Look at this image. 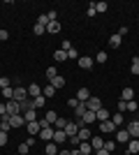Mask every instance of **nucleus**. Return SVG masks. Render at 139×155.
I'll return each instance as SVG.
<instances>
[{
	"label": "nucleus",
	"mask_w": 139,
	"mask_h": 155,
	"mask_svg": "<svg viewBox=\"0 0 139 155\" xmlns=\"http://www.w3.org/2000/svg\"><path fill=\"white\" fill-rule=\"evenodd\" d=\"M95 14H98V12H95V7H93V2H91V5H88V19H91V16H95Z\"/></svg>",
	"instance_id": "603ef678"
},
{
	"label": "nucleus",
	"mask_w": 139,
	"mask_h": 155,
	"mask_svg": "<svg viewBox=\"0 0 139 155\" xmlns=\"http://www.w3.org/2000/svg\"><path fill=\"white\" fill-rule=\"evenodd\" d=\"M2 116H9V114H7V102H0V118Z\"/></svg>",
	"instance_id": "de8ad7c7"
},
{
	"label": "nucleus",
	"mask_w": 139,
	"mask_h": 155,
	"mask_svg": "<svg viewBox=\"0 0 139 155\" xmlns=\"http://www.w3.org/2000/svg\"><path fill=\"white\" fill-rule=\"evenodd\" d=\"M130 72H132V74H139V56L132 58V67H130Z\"/></svg>",
	"instance_id": "4c0bfd02"
},
{
	"label": "nucleus",
	"mask_w": 139,
	"mask_h": 155,
	"mask_svg": "<svg viewBox=\"0 0 139 155\" xmlns=\"http://www.w3.org/2000/svg\"><path fill=\"white\" fill-rule=\"evenodd\" d=\"M79 150H81L84 155H93V153H95V150H93V146H91L88 141H81V143H79Z\"/></svg>",
	"instance_id": "5701e85b"
},
{
	"label": "nucleus",
	"mask_w": 139,
	"mask_h": 155,
	"mask_svg": "<svg viewBox=\"0 0 139 155\" xmlns=\"http://www.w3.org/2000/svg\"><path fill=\"white\" fill-rule=\"evenodd\" d=\"M86 111H88L86 102H79V104H77V109H74V118H79V120H81V118H84V114H86Z\"/></svg>",
	"instance_id": "ddd939ff"
},
{
	"label": "nucleus",
	"mask_w": 139,
	"mask_h": 155,
	"mask_svg": "<svg viewBox=\"0 0 139 155\" xmlns=\"http://www.w3.org/2000/svg\"><path fill=\"white\" fill-rule=\"evenodd\" d=\"M137 155H139V153H137Z\"/></svg>",
	"instance_id": "e2e57ef3"
},
{
	"label": "nucleus",
	"mask_w": 139,
	"mask_h": 155,
	"mask_svg": "<svg viewBox=\"0 0 139 155\" xmlns=\"http://www.w3.org/2000/svg\"><path fill=\"white\" fill-rule=\"evenodd\" d=\"M65 141H67L65 130H56V132H53V143H65Z\"/></svg>",
	"instance_id": "9b49d317"
},
{
	"label": "nucleus",
	"mask_w": 139,
	"mask_h": 155,
	"mask_svg": "<svg viewBox=\"0 0 139 155\" xmlns=\"http://www.w3.org/2000/svg\"><path fill=\"white\" fill-rule=\"evenodd\" d=\"M46 120H49V125H53V123H56V120H58V114H56V111H46Z\"/></svg>",
	"instance_id": "f704fd0d"
},
{
	"label": "nucleus",
	"mask_w": 139,
	"mask_h": 155,
	"mask_svg": "<svg viewBox=\"0 0 139 155\" xmlns=\"http://www.w3.org/2000/svg\"><path fill=\"white\" fill-rule=\"evenodd\" d=\"M77 63H79V67H81V70H91L95 60H93L91 56H79V60H77Z\"/></svg>",
	"instance_id": "423d86ee"
},
{
	"label": "nucleus",
	"mask_w": 139,
	"mask_h": 155,
	"mask_svg": "<svg viewBox=\"0 0 139 155\" xmlns=\"http://www.w3.org/2000/svg\"><path fill=\"white\" fill-rule=\"evenodd\" d=\"M46 155H58V143H53V141L46 143Z\"/></svg>",
	"instance_id": "7c9ffc66"
},
{
	"label": "nucleus",
	"mask_w": 139,
	"mask_h": 155,
	"mask_svg": "<svg viewBox=\"0 0 139 155\" xmlns=\"http://www.w3.org/2000/svg\"><path fill=\"white\" fill-rule=\"evenodd\" d=\"M26 97H28V88H21V86H16V88H14V97H12V100L21 102V100H26Z\"/></svg>",
	"instance_id": "0eeeda50"
},
{
	"label": "nucleus",
	"mask_w": 139,
	"mask_h": 155,
	"mask_svg": "<svg viewBox=\"0 0 139 155\" xmlns=\"http://www.w3.org/2000/svg\"><path fill=\"white\" fill-rule=\"evenodd\" d=\"M33 32H35V35H44L46 28H44V26H40V23H35V26H33Z\"/></svg>",
	"instance_id": "37998d69"
},
{
	"label": "nucleus",
	"mask_w": 139,
	"mask_h": 155,
	"mask_svg": "<svg viewBox=\"0 0 139 155\" xmlns=\"http://www.w3.org/2000/svg\"><path fill=\"white\" fill-rule=\"evenodd\" d=\"M95 60H98V63H107V51H100L98 56H95Z\"/></svg>",
	"instance_id": "49530a36"
},
{
	"label": "nucleus",
	"mask_w": 139,
	"mask_h": 155,
	"mask_svg": "<svg viewBox=\"0 0 139 155\" xmlns=\"http://www.w3.org/2000/svg\"><path fill=\"white\" fill-rule=\"evenodd\" d=\"M67 139H70V143H72V146H79V143H81L79 137H67Z\"/></svg>",
	"instance_id": "8fccbe9b"
},
{
	"label": "nucleus",
	"mask_w": 139,
	"mask_h": 155,
	"mask_svg": "<svg viewBox=\"0 0 139 155\" xmlns=\"http://www.w3.org/2000/svg\"><path fill=\"white\" fill-rule=\"evenodd\" d=\"M77 137H79L81 141H88L93 134H91V130H88V127H79V134H77Z\"/></svg>",
	"instance_id": "bb28decb"
},
{
	"label": "nucleus",
	"mask_w": 139,
	"mask_h": 155,
	"mask_svg": "<svg viewBox=\"0 0 139 155\" xmlns=\"http://www.w3.org/2000/svg\"><path fill=\"white\" fill-rule=\"evenodd\" d=\"M19 153H21V155H28V153H30V146H28L26 141H23V143H19Z\"/></svg>",
	"instance_id": "79ce46f5"
},
{
	"label": "nucleus",
	"mask_w": 139,
	"mask_h": 155,
	"mask_svg": "<svg viewBox=\"0 0 139 155\" xmlns=\"http://www.w3.org/2000/svg\"><path fill=\"white\" fill-rule=\"evenodd\" d=\"M46 16H49V21H58V14L53 12V9H51V12H49V14H46Z\"/></svg>",
	"instance_id": "864d4df0"
},
{
	"label": "nucleus",
	"mask_w": 139,
	"mask_h": 155,
	"mask_svg": "<svg viewBox=\"0 0 139 155\" xmlns=\"http://www.w3.org/2000/svg\"><path fill=\"white\" fill-rule=\"evenodd\" d=\"M67 60H79V51H77V49H70V51H67Z\"/></svg>",
	"instance_id": "e433bc0d"
},
{
	"label": "nucleus",
	"mask_w": 139,
	"mask_h": 155,
	"mask_svg": "<svg viewBox=\"0 0 139 155\" xmlns=\"http://www.w3.org/2000/svg\"><path fill=\"white\" fill-rule=\"evenodd\" d=\"M137 111H139V104H137Z\"/></svg>",
	"instance_id": "052dcab7"
},
{
	"label": "nucleus",
	"mask_w": 139,
	"mask_h": 155,
	"mask_svg": "<svg viewBox=\"0 0 139 155\" xmlns=\"http://www.w3.org/2000/svg\"><path fill=\"white\" fill-rule=\"evenodd\" d=\"M49 84H51L53 88L58 91V88H63V86H65V79H63V77H60V74H58V77H53L51 81H49Z\"/></svg>",
	"instance_id": "393cba45"
},
{
	"label": "nucleus",
	"mask_w": 139,
	"mask_h": 155,
	"mask_svg": "<svg viewBox=\"0 0 139 155\" xmlns=\"http://www.w3.org/2000/svg\"><path fill=\"white\" fill-rule=\"evenodd\" d=\"M9 84H12V81L7 77H0V91H2V88H9Z\"/></svg>",
	"instance_id": "a18cd8bd"
},
{
	"label": "nucleus",
	"mask_w": 139,
	"mask_h": 155,
	"mask_svg": "<svg viewBox=\"0 0 139 155\" xmlns=\"http://www.w3.org/2000/svg\"><path fill=\"white\" fill-rule=\"evenodd\" d=\"M86 107H88V111H98V109H102V102H100V97H91L86 102Z\"/></svg>",
	"instance_id": "9d476101"
},
{
	"label": "nucleus",
	"mask_w": 139,
	"mask_h": 155,
	"mask_svg": "<svg viewBox=\"0 0 139 155\" xmlns=\"http://www.w3.org/2000/svg\"><path fill=\"white\" fill-rule=\"evenodd\" d=\"M121 39H123V37H121L118 32L111 35V37H109V46H111V49H118V46H121Z\"/></svg>",
	"instance_id": "a878e982"
},
{
	"label": "nucleus",
	"mask_w": 139,
	"mask_h": 155,
	"mask_svg": "<svg viewBox=\"0 0 139 155\" xmlns=\"http://www.w3.org/2000/svg\"><path fill=\"white\" fill-rule=\"evenodd\" d=\"M127 153H130V155L139 153V139H130V141H127Z\"/></svg>",
	"instance_id": "4468645a"
},
{
	"label": "nucleus",
	"mask_w": 139,
	"mask_h": 155,
	"mask_svg": "<svg viewBox=\"0 0 139 155\" xmlns=\"http://www.w3.org/2000/svg\"><path fill=\"white\" fill-rule=\"evenodd\" d=\"M21 116H23L26 123H33V120H37V109H30V111H26V114H21Z\"/></svg>",
	"instance_id": "a211bd4d"
},
{
	"label": "nucleus",
	"mask_w": 139,
	"mask_h": 155,
	"mask_svg": "<svg viewBox=\"0 0 139 155\" xmlns=\"http://www.w3.org/2000/svg\"><path fill=\"white\" fill-rule=\"evenodd\" d=\"M125 111H137V102H134V100L125 102Z\"/></svg>",
	"instance_id": "c03bdc74"
},
{
	"label": "nucleus",
	"mask_w": 139,
	"mask_h": 155,
	"mask_svg": "<svg viewBox=\"0 0 139 155\" xmlns=\"http://www.w3.org/2000/svg\"><path fill=\"white\" fill-rule=\"evenodd\" d=\"M118 35L123 37V35H127V26H121V30H118Z\"/></svg>",
	"instance_id": "6e6d98bb"
},
{
	"label": "nucleus",
	"mask_w": 139,
	"mask_h": 155,
	"mask_svg": "<svg viewBox=\"0 0 139 155\" xmlns=\"http://www.w3.org/2000/svg\"><path fill=\"white\" fill-rule=\"evenodd\" d=\"M46 104V97L44 95H37V97H33V109H42Z\"/></svg>",
	"instance_id": "4be33fe9"
},
{
	"label": "nucleus",
	"mask_w": 139,
	"mask_h": 155,
	"mask_svg": "<svg viewBox=\"0 0 139 155\" xmlns=\"http://www.w3.org/2000/svg\"><path fill=\"white\" fill-rule=\"evenodd\" d=\"M77 104H79V100H77V97H72V100H67V107H70V109H77Z\"/></svg>",
	"instance_id": "09e8293b"
},
{
	"label": "nucleus",
	"mask_w": 139,
	"mask_h": 155,
	"mask_svg": "<svg viewBox=\"0 0 139 155\" xmlns=\"http://www.w3.org/2000/svg\"><path fill=\"white\" fill-rule=\"evenodd\" d=\"M104 150L107 153H114V150H116V139H107L104 141Z\"/></svg>",
	"instance_id": "473e14b6"
},
{
	"label": "nucleus",
	"mask_w": 139,
	"mask_h": 155,
	"mask_svg": "<svg viewBox=\"0 0 139 155\" xmlns=\"http://www.w3.org/2000/svg\"><path fill=\"white\" fill-rule=\"evenodd\" d=\"M121 100H123V102H130V100H134V91H132V88H123V93H121Z\"/></svg>",
	"instance_id": "412c9836"
},
{
	"label": "nucleus",
	"mask_w": 139,
	"mask_h": 155,
	"mask_svg": "<svg viewBox=\"0 0 139 155\" xmlns=\"http://www.w3.org/2000/svg\"><path fill=\"white\" fill-rule=\"evenodd\" d=\"M53 77H58V70H56V67H53V65H51V67H49V70H46V79H49V81H51Z\"/></svg>",
	"instance_id": "ea45409f"
},
{
	"label": "nucleus",
	"mask_w": 139,
	"mask_h": 155,
	"mask_svg": "<svg viewBox=\"0 0 139 155\" xmlns=\"http://www.w3.org/2000/svg\"><path fill=\"white\" fill-rule=\"evenodd\" d=\"M77 100H79V102H88V100H91L88 88H79V91H77Z\"/></svg>",
	"instance_id": "dca6fc26"
},
{
	"label": "nucleus",
	"mask_w": 139,
	"mask_h": 155,
	"mask_svg": "<svg viewBox=\"0 0 139 155\" xmlns=\"http://www.w3.org/2000/svg\"><path fill=\"white\" fill-rule=\"evenodd\" d=\"M53 60H56V63H65V60H67V53L63 51V49H56V53H53Z\"/></svg>",
	"instance_id": "b1692460"
},
{
	"label": "nucleus",
	"mask_w": 139,
	"mask_h": 155,
	"mask_svg": "<svg viewBox=\"0 0 139 155\" xmlns=\"http://www.w3.org/2000/svg\"><path fill=\"white\" fill-rule=\"evenodd\" d=\"M28 95H30V97H37V95H42V88H40L37 84L28 86Z\"/></svg>",
	"instance_id": "c85d7f7f"
},
{
	"label": "nucleus",
	"mask_w": 139,
	"mask_h": 155,
	"mask_svg": "<svg viewBox=\"0 0 139 155\" xmlns=\"http://www.w3.org/2000/svg\"><path fill=\"white\" fill-rule=\"evenodd\" d=\"M37 23H40V26H49V16H46V14H40V16H37Z\"/></svg>",
	"instance_id": "a19ab883"
},
{
	"label": "nucleus",
	"mask_w": 139,
	"mask_h": 155,
	"mask_svg": "<svg viewBox=\"0 0 139 155\" xmlns=\"http://www.w3.org/2000/svg\"><path fill=\"white\" fill-rule=\"evenodd\" d=\"M7 37H9V32H7V30H0V42H5Z\"/></svg>",
	"instance_id": "5fc2aeb1"
},
{
	"label": "nucleus",
	"mask_w": 139,
	"mask_h": 155,
	"mask_svg": "<svg viewBox=\"0 0 139 155\" xmlns=\"http://www.w3.org/2000/svg\"><path fill=\"white\" fill-rule=\"evenodd\" d=\"M53 132H56V130H53L51 125H49V127H42L37 137H40V139H44V141L49 143V141H53Z\"/></svg>",
	"instance_id": "20e7f679"
},
{
	"label": "nucleus",
	"mask_w": 139,
	"mask_h": 155,
	"mask_svg": "<svg viewBox=\"0 0 139 155\" xmlns=\"http://www.w3.org/2000/svg\"><path fill=\"white\" fill-rule=\"evenodd\" d=\"M93 7H95V12L104 14V12H107V7H109V5H107V2H93Z\"/></svg>",
	"instance_id": "c9c22d12"
},
{
	"label": "nucleus",
	"mask_w": 139,
	"mask_h": 155,
	"mask_svg": "<svg viewBox=\"0 0 139 155\" xmlns=\"http://www.w3.org/2000/svg\"><path fill=\"white\" fill-rule=\"evenodd\" d=\"M116 143H127L130 141V139H132V137H130V132H127V127L125 130H116Z\"/></svg>",
	"instance_id": "7ed1b4c3"
},
{
	"label": "nucleus",
	"mask_w": 139,
	"mask_h": 155,
	"mask_svg": "<svg viewBox=\"0 0 139 155\" xmlns=\"http://www.w3.org/2000/svg\"><path fill=\"white\" fill-rule=\"evenodd\" d=\"M65 125H67V120H65V118H58V120L53 123V130H65Z\"/></svg>",
	"instance_id": "58836bf2"
},
{
	"label": "nucleus",
	"mask_w": 139,
	"mask_h": 155,
	"mask_svg": "<svg viewBox=\"0 0 139 155\" xmlns=\"http://www.w3.org/2000/svg\"><path fill=\"white\" fill-rule=\"evenodd\" d=\"M19 107H21V114H26V111H30V109H33V100H21V102H19Z\"/></svg>",
	"instance_id": "cd10ccee"
},
{
	"label": "nucleus",
	"mask_w": 139,
	"mask_h": 155,
	"mask_svg": "<svg viewBox=\"0 0 139 155\" xmlns=\"http://www.w3.org/2000/svg\"><path fill=\"white\" fill-rule=\"evenodd\" d=\"M5 143H7V132L0 130V146H5Z\"/></svg>",
	"instance_id": "3c124183"
},
{
	"label": "nucleus",
	"mask_w": 139,
	"mask_h": 155,
	"mask_svg": "<svg viewBox=\"0 0 139 155\" xmlns=\"http://www.w3.org/2000/svg\"><path fill=\"white\" fill-rule=\"evenodd\" d=\"M42 95H44L46 100H49V97H53V95H56V88H53L51 84H49V86H44V88H42Z\"/></svg>",
	"instance_id": "c756f323"
},
{
	"label": "nucleus",
	"mask_w": 139,
	"mask_h": 155,
	"mask_svg": "<svg viewBox=\"0 0 139 155\" xmlns=\"http://www.w3.org/2000/svg\"><path fill=\"white\" fill-rule=\"evenodd\" d=\"M9 125L16 130V127H23V125H26V120H23V116H21V114H16V116H9Z\"/></svg>",
	"instance_id": "1a4fd4ad"
},
{
	"label": "nucleus",
	"mask_w": 139,
	"mask_h": 155,
	"mask_svg": "<svg viewBox=\"0 0 139 155\" xmlns=\"http://www.w3.org/2000/svg\"><path fill=\"white\" fill-rule=\"evenodd\" d=\"M127 132H130V137H132V139H137V137H139V120L127 123Z\"/></svg>",
	"instance_id": "f8f14e48"
},
{
	"label": "nucleus",
	"mask_w": 139,
	"mask_h": 155,
	"mask_svg": "<svg viewBox=\"0 0 139 155\" xmlns=\"http://www.w3.org/2000/svg\"><path fill=\"white\" fill-rule=\"evenodd\" d=\"M7 114L9 116H16V114H21V107L16 100H7Z\"/></svg>",
	"instance_id": "39448f33"
},
{
	"label": "nucleus",
	"mask_w": 139,
	"mask_h": 155,
	"mask_svg": "<svg viewBox=\"0 0 139 155\" xmlns=\"http://www.w3.org/2000/svg\"><path fill=\"white\" fill-rule=\"evenodd\" d=\"M60 21H49V26H46V32H51V35H56V32H60Z\"/></svg>",
	"instance_id": "f3484780"
},
{
	"label": "nucleus",
	"mask_w": 139,
	"mask_h": 155,
	"mask_svg": "<svg viewBox=\"0 0 139 155\" xmlns=\"http://www.w3.org/2000/svg\"><path fill=\"white\" fill-rule=\"evenodd\" d=\"M125 155H130V153H125Z\"/></svg>",
	"instance_id": "680f3d73"
},
{
	"label": "nucleus",
	"mask_w": 139,
	"mask_h": 155,
	"mask_svg": "<svg viewBox=\"0 0 139 155\" xmlns=\"http://www.w3.org/2000/svg\"><path fill=\"white\" fill-rule=\"evenodd\" d=\"M0 95L5 97V100H12V97H14V88H12V86H9V88H2V91H0Z\"/></svg>",
	"instance_id": "72a5a7b5"
},
{
	"label": "nucleus",
	"mask_w": 139,
	"mask_h": 155,
	"mask_svg": "<svg viewBox=\"0 0 139 155\" xmlns=\"http://www.w3.org/2000/svg\"><path fill=\"white\" fill-rule=\"evenodd\" d=\"M109 120H111V123L116 125V127H121V125H123V114H121V111H118V114H114V116L109 118Z\"/></svg>",
	"instance_id": "2f4dec72"
},
{
	"label": "nucleus",
	"mask_w": 139,
	"mask_h": 155,
	"mask_svg": "<svg viewBox=\"0 0 139 155\" xmlns=\"http://www.w3.org/2000/svg\"><path fill=\"white\" fill-rule=\"evenodd\" d=\"M116 125L111 123V120H104V123H100V132H102V134H116Z\"/></svg>",
	"instance_id": "f03ea898"
},
{
	"label": "nucleus",
	"mask_w": 139,
	"mask_h": 155,
	"mask_svg": "<svg viewBox=\"0 0 139 155\" xmlns=\"http://www.w3.org/2000/svg\"><path fill=\"white\" fill-rule=\"evenodd\" d=\"M70 155H84V153H81L79 148H72V150H70Z\"/></svg>",
	"instance_id": "13d9d810"
},
{
	"label": "nucleus",
	"mask_w": 139,
	"mask_h": 155,
	"mask_svg": "<svg viewBox=\"0 0 139 155\" xmlns=\"http://www.w3.org/2000/svg\"><path fill=\"white\" fill-rule=\"evenodd\" d=\"M93 155H111V153H107L104 148H100V150H95V153H93Z\"/></svg>",
	"instance_id": "4d7b16f0"
},
{
	"label": "nucleus",
	"mask_w": 139,
	"mask_h": 155,
	"mask_svg": "<svg viewBox=\"0 0 139 155\" xmlns=\"http://www.w3.org/2000/svg\"><path fill=\"white\" fill-rule=\"evenodd\" d=\"M79 127H81V120H67V125H65V134L67 137H77L79 134Z\"/></svg>",
	"instance_id": "f257e3e1"
},
{
	"label": "nucleus",
	"mask_w": 139,
	"mask_h": 155,
	"mask_svg": "<svg viewBox=\"0 0 139 155\" xmlns=\"http://www.w3.org/2000/svg\"><path fill=\"white\" fill-rule=\"evenodd\" d=\"M58 155H70V150H58Z\"/></svg>",
	"instance_id": "bf43d9fd"
},
{
	"label": "nucleus",
	"mask_w": 139,
	"mask_h": 155,
	"mask_svg": "<svg viewBox=\"0 0 139 155\" xmlns=\"http://www.w3.org/2000/svg\"><path fill=\"white\" fill-rule=\"evenodd\" d=\"M95 120H98V116H95V111H86V114H84V118H81V123H86V125L95 123Z\"/></svg>",
	"instance_id": "6ab92c4d"
},
{
	"label": "nucleus",
	"mask_w": 139,
	"mask_h": 155,
	"mask_svg": "<svg viewBox=\"0 0 139 155\" xmlns=\"http://www.w3.org/2000/svg\"><path fill=\"white\" fill-rule=\"evenodd\" d=\"M26 127H28V134H30V137H37V134H40V120H33V123H26Z\"/></svg>",
	"instance_id": "6e6552de"
},
{
	"label": "nucleus",
	"mask_w": 139,
	"mask_h": 155,
	"mask_svg": "<svg viewBox=\"0 0 139 155\" xmlns=\"http://www.w3.org/2000/svg\"><path fill=\"white\" fill-rule=\"evenodd\" d=\"M91 146H93V150L104 148V139H102V137H91Z\"/></svg>",
	"instance_id": "2eb2a0df"
},
{
	"label": "nucleus",
	"mask_w": 139,
	"mask_h": 155,
	"mask_svg": "<svg viewBox=\"0 0 139 155\" xmlns=\"http://www.w3.org/2000/svg\"><path fill=\"white\" fill-rule=\"evenodd\" d=\"M95 116H98V120H100V123H104V120H109V118H111V116H109V111H107L104 107L95 111Z\"/></svg>",
	"instance_id": "aec40b11"
}]
</instances>
